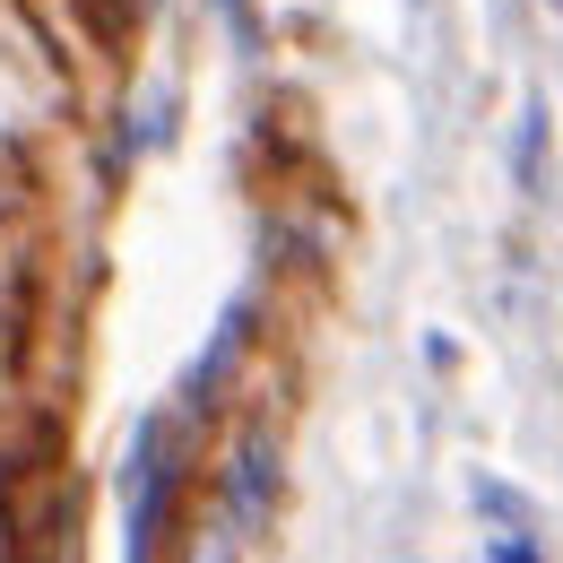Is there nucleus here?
Wrapping results in <instances>:
<instances>
[{
    "instance_id": "1",
    "label": "nucleus",
    "mask_w": 563,
    "mask_h": 563,
    "mask_svg": "<svg viewBox=\"0 0 563 563\" xmlns=\"http://www.w3.org/2000/svg\"><path fill=\"white\" fill-rule=\"evenodd\" d=\"M269 503H278V442H269V433H243L234 460H225V511H234L243 529H261Z\"/></svg>"
},
{
    "instance_id": "2",
    "label": "nucleus",
    "mask_w": 563,
    "mask_h": 563,
    "mask_svg": "<svg viewBox=\"0 0 563 563\" xmlns=\"http://www.w3.org/2000/svg\"><path fill=\"white\" fill-rule=\"evenodd\" d=\"M243 538H252V529H243V520L217 503V511H200V520H191V538H183V563H243Z\"/></svg>"
},
{
    "instance_id": "3",
    "label": "nucleus",
    "mask_w": 563,
    "mask_h": 563,
    "mask_svg": "<svg viewBox=\"0 0 563 563\" xmlns=\"http://www.w3.org/2000/svg\"><path fill=\"white\" fill-rule=\"evenodd\" d=\"M520 183H529V191L547 183V104L520 113Z\"/></svg>"
},
{
    "instance_id": "4",
    "label": "nucleus",
    "mask_w": 563,
    "mask_h": 563,
    "mask_svg": "<svg viewBox=\"0 0 563 563\" xmlns=\"http://www.w3.org/2000/svg\"><path fill=\"white\" fill-rule=\"evenodd\" d=\"M225 18H234V26H243V35H252V0H225Z\"/></svg>"
},
{
    "instance_id": "5",
    "label": "nucleus",
    "mask_w": 563,
    "mask_h": 563,
    "mask_svg": "<svg viewBox=\"0 0 563 563\" xmlns=\"http://www.w3.org/2000/svg\"><path fill=\"white\" fill-rule=\"evenodd\" d=\"M555 18H563V0H555Z\"/></svg>"
}]
</instances>
